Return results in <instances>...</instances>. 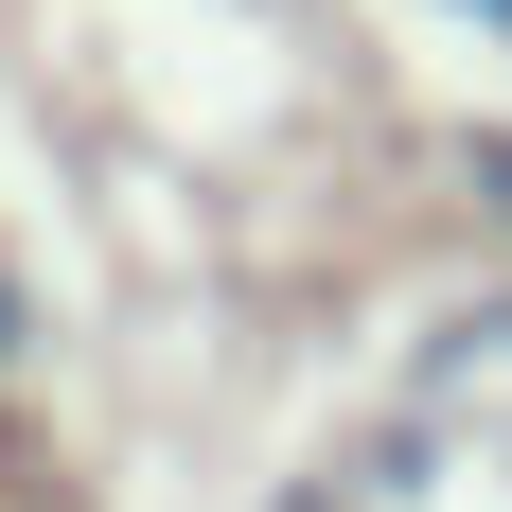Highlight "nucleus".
<instances>
[{"mask_svg": "<svg viewBox=\"0 0 512 512\" xmlns=\"http://www.w3.org/2000/svg\"><path fill=\"white\" fill-rule=\"evenodd\" d=\"M460 195H477V212L512 230V124H477V142H460Z\"/></svg>", "mask_w": 512, "mask_h": 512, "instance_id": "f257e3e1", "label": "nucleus"}, {"mask_svg": "<svg viewBox=\"0 0 512 512\" xmlns=\"http://www.w3.org/2000/svg\"><path fill=\"white\" fill-rule=\"evenodd\" d=\"M36 354V283H18V265H0V371Z\"/></svg>", "mask_w": 512, "mask_h": 512, "instance_id": "f03ea898", "label": "nucleus"}, {"mask_svg": "<svg viewBox=\"0 0 512 512\" xmlns=\"http://www.w3.org/2000/svg\"><path fill=\"white\" fill-rule=\"evenodd\" d=\"M460 354H512V283H495V301H477V318H460Z\"/></svg>", "mask_w": 512, "mask_h": 512, "instance_id": "7ed1b4c3", "label": "nucleus"}, {"mask_svg": "<svg viewBox=\"0 0 512 512\" xmlns=\"http://www.w3.org/2000/svg\"><path fill=\"white\" fill-rule=\"evenodd\" d=\"M460 18H477V36H512V0H460Z\"/></svg>", "mask_w": 512, "mask_h": 512, "instance_id": "20e7f679", "label": "nucleus"}, {"mask_svg": "<svg viewBox=\"0 0 512 512\" xmlns=\"http://www.w3.org/2000/svg\"><path fill=\"white\" fill-rule=\"evenodd\" d=\"M283 512H336V495H318V477H301V495H283Z\"/></svg>", "mask_w": 512, "mask_h": 512, "instance_id": "39448f33", "label": "nucleus"}]
</instances>
